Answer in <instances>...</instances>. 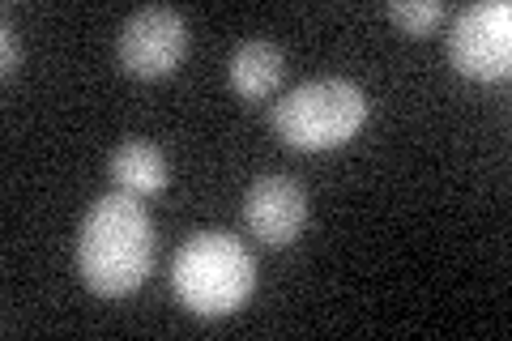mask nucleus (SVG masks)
Segmentation results:
<instances>
[{
	"instance_id": "1",
	"label": "nucleus",
	"mask_w": 512,
	"mask_h": 341,
	"mask_svg": "<svg viewBox=\"0 0 512 341\" xmlns=\"http://www.w3.org/2000/svg\"><path fill=\"white\" fill-rule=\"evenodd\" d=\"M154 269V222L133 192H107L90 205L77 231V273L103 299H120Z\"/></svg>"
},
{
	"instance_id": "2",
	"label": "nucleus",
	"mask_w": 512,
	"mask_h": 341,
	"mask_svg": "<svg viewBox=\"0 0 512 341\" xmlns=\"http://www.w3.org/2000/svg\"><path fill=\"white\" fill-rule=\"evenodd\" d=\"M171 286L192 316H231L256 290V261L231 231H197L175 252Z\"/></svg>"
},
{
	"instance_id": "3",
	"label": "nucleus",
	"mask_w": 512,
	"mask_h": 341,
	"mask_svg": "<svg viewBox=\"0 0 512 341\" xmlns=\"http://www.w3.org/2000/svg\"><path fill=\"white\" fill-rule=\"evenodd\" d=\"M274 133L303 154L338 150L367 124V94L346 77L303 81L274 107Z\"/></svg>"
},
{
	"instance_id": "4",
	"label": "nucleus",
	"mask_w": 512,
	"mask_h": 341,
	"mask_svg": "<svg viewBox=\"0 0 512 341\" xmlns=\"http://www.w3.org/2000/svg\"><path fill=\"white\" fill-rule=\"evenodd\" d=\"M448 60L461 77L504 81L512 73V5L508 0H483L457 13L448 30Z\"/></svg>"
},
{
	"instance_id": "5",
	"label": "nucleus",
	"mask_w": 512,
	"mask_h": 341,
	"mask_svg": "<svg viewBox=\"0 0 512 341\" xmlns=\"http://www.w3.org/2000/svg\"><path fill=\"white\" fill-rule=\"evenodd\" d=\"M184 52H188V22H184V13H175L167 5L137 9L120 26V39H116L120 69L137 81H158L175 73Z\"/></svg>"
},
{
	"instance_id": "6",
	"label": "nucleus",
	"mask_w": 512,
	"mask_h": 341,
	"mask_svg": "<svg viewBox=\"0 0 512 341\" xmlns=\"http://www.w3.org/2000/svg\"><path fill=\"white\" fill-rule=\"evenodd\" d=\"M244 222L269 248H286V243H295L303 235L308 192H303L291 175H261L244 197Z\"/></svg>"
},
{
	"instance_id": "7",
	"label": "nucleus",
	"mask_w": 512,
	"mask_h": 341,
	"mask_svg": "<svg viewBox=\"0 0 512 341\" xmlns=\"http://www.w3.org/2000/svg\"><path fill=\"white\" fill-rule=\"evenodd\" d=\"M282 73H286V60H282L278 47L265 43V39H252L244 47H235V56L227 64L231 90L239 94V99H248V103L269 99V94L282 86Z\"/></svg>"
},
{
	"instance_id": "8",
	"label": "nucleus",
	"mask_w": 512,
	"mask_h": 341,
	"mask_svg": "<svg viewBox=\"0 0 512 341\" xmlns=\"http://www.w3.org/2000/svg\"><path fill=\"white\" fill-rule=\"evenodd\" d=\"M111 180H116L120 192H133V197H154L163 192L171 171H167V158L158 145L150 141H124L116 154H111Z\"/></svg>"
},
{
	"instance_id": "9",
	"label": "nucleus",
	"mask_w": 512,
	"mask_h": 341,
	"mask_svg": "<svg viewBox=\"0 0 512 341\" xmlns=\"http://www.w3.org/2000/svg\"><path fill=\"white\" fill-rule=\"evenodd\" d=\"M389 18L406 30V35H427L444 18L440 0H389Z\"/></svg>"
},
{
	"instance_id": "10",
	"label": "nucleus",
	"mask_w": 512,
	"mask_h": 341,
	"mask_svg": "<svg viewBox=\"0 0 512 341\" xmlns=\"http://www.w3.org/2000/svg\"><path fill=\"white\" fill-rule=\"evenodd\" d=\"M0 47H5V56H0V73H5V81L18 73V64H22V43H18V35H13V26H9V18H5V26H0Z\"/></svg>"
}]
</instances>
